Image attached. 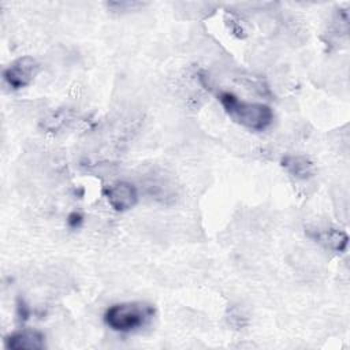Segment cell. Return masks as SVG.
<instances>
[{
  "label": "cell",
  "instance_id": "1",
  "mask_svg": "<svg viewBox=\"0 0 350 350\" xmlns=\"http://www.w3.org/2000/svg\"><path fill=\"white\" fill-rule=\"evenodd\" d=\"M219 101L223 105L226 113L238 124L254 130H265L273 120L272 109L261 103H250L241 100L230 92L219 94Z\"/></svg>",
  "mask_w": 350,
  "mask_h": 350
},
{
  "label": "cell",
  "instance_id": "2",
  "mask_svg": "<svg viewBox=\"0 0 350 350\" xmlns=\"http://www.w3.org/2000/svg\"><path fill=\"white\" fill-rule=\"evenodd\" d=\"M154 308L146 302H122L109 306L104 313L105 324L118 332H131L146 325Z\"/></svg>",
  "mask_w": 350,
  "mask_h": 350
},
{
  "label": "cell",
  "instance_id": "3",
  "mask_svg": "<svg viewBox=\"0 0 350 350\" xmlns=\"http://www.w3.org/2000/svg\"><path fill=\"white\" fill-rule=\"evenodd\" d=\"M38 71V63L31 56H23L12 62L3 72L4 81L12 89H22L27 86Z\"/></svg>",
  "mask_w": 350,
  "mask_h": 350
},
{
  "label": "cell",
  "instance_id": "4",
  "mask_svg": "<svg viewBox=\"0 0 350 350\" xmlns=\"http://www.w3.org/2000/svg\"><path fill=\"white\" fill-rule=\"evenodd\" d=\"M108 204L118 212L131 209L138 201V193L134 185L129 182H118L105 190Z\"/></svg>",
  "mask_w": 350,
  "mask_h": 350
},
{
  "label": "cell",
  "instance_id": "5",
  "mask_svg": "<svg viewBox=\"0 0 350 350\" xmlns=\"http://www.w3.org/2000/svg\"><path fill=\"white\" fill-rule=\"evenodd\" d=\"M4 346L14 350H37L45 347V338L38 331L23 329L7 335Z\"/></svg>",
  "mask_w": 350,
  "mask_h": 350
},
{
  "label": "cell",
  "instance_id": "6",
  "mask_svg": "<svg viewBox=\"0 0 350 350\" xmlns=\"http://www.w3.org/2000/svg\"><path fill=\"white\" fill-rule=\"evenodd\" d=\"M282 163L287 172L297 179H309L314 174V164L306 156H286Z\"/></svg>",
  "mask_w": 350,
  "mask_h": 350
},
{
  "label": "cell",
  "instance_id": "7",
  "mask_svg": "<svg viewBox=\"0 0 350 350\" xmlns=\"http://www.w3.org/2000/svg\"><path fill=\"white\" fill-rule=\"evenodd\" d=\"M316 239L323 243L324 246L335 250V252H343L347 247V234L335 228H329V230H324L317 232Z\"/></svg>",
  "mask_w": 350,
  "mask_h": 350
},
{
  "label": "cell",
  "instance_id": "8",
  "mask_svg": "<svg viewBox=\"0 0 350 350\" xmlns=\"http://www.w3.org/2000/svg\"><path fill=\"white\" fill-rule=\"evenodd\" d=\"M142 3L138 1H113V3H108L109 8H113V11H133L138 7H142Z\"/></svg>",
  "mask_w": 350,
  "mask_h": 350
},
{
  "label": "cell",
  "instance_id": "9",
  "mask_svg": "<svg viewBox=\"0 0 350 350\" xmlns=\"http://www.w3.org/2000/svg\"><path fill=\"white\" fill-rule=\"evenodd\" d=\"M81 220H82V216H81L79 213H75V212H74L72 215H70L68 223H70V226H72V227H77V226H79Z\"/></svg>",
  "mask_w": 350,
  "mask_h": 350
}]
</instances>
